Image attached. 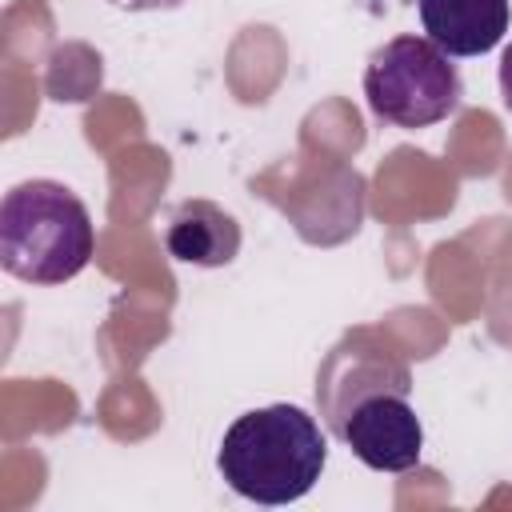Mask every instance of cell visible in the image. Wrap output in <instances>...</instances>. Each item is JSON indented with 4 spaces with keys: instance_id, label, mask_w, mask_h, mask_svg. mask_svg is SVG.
Instances as JSON below:
<instances>
[{
    "instance_id": "cell-8",
    "label": "cell",
    "mask_w": 512,
    "mask_h": 512,
    "mask_svg": "<svg viewBox=\"0 0 512 512\" xmlns=\"http://www.w3.org/2000/svg\"><path fill=\"white\" fill-rule=\"evenodd\" d=\"M108 4L112 8H124V12H172L184 0H108Z\"/></svg>"
},
{
    "instance_id": "cell-3",
    "label": "cell",
    "mask_w": 512,
    "mask_h": 512,
    "mask_svg": "<svg viewBox=\"0 0 512 512\" xmlns=\"http://www.w3.org/2000/svg\"><path fill=\"white\" fill-rule=\"evenodd\" d=\"M368 108L396 128H432L464 104V80L428 36H392L364 64Z\"/></svg>"
},
{
    "instance_id": "cell-6",
    "label": "cell",
    "mask_w": 512,
    "mask_h": 512,
    "mask_svg": "<svg viewBox=\"0 0 512 512\" xmlns=\"http://www.w3.org/2000/svg\"><path fill=\"white\" fill-rule=\"evenodd\" d=\"M240 244H244L240 220L228 208L200 200V196L180 200L164 228L168 256L180 264H192V268H224L240 256Z\"/></svg>"
},
{
    "instance_id": "cell-9",
    "label": "cell",
    "mask_w": 512,
    "mask_h": 512,
    "mask_svg": "<svg viewBox=\"0 0 512 512\" xmlns=\"http://www.w3.org/2000/svg\"><path fill=\"white\" fill-rule=\"evenodd\" d=\"M496 80H500V96H504V108L512 112V44L504 48V56H500V72H496Z\"/></svg>"
},
{
    "instance_id": "cell-1",
    "label": "cell",
    "mask_w": 512,
    "mask_h": 512,
    "mask_svg": "<svg viewBox=\"0 0 512 512\" xmlns=\"http://www.w3.org/2000/svg\"><path fill=\"white\" fill-rule=\"evenodd\" d=\"M328 464V436L296 404H268L236 416L220 440V480L256 504H292L308 496Z\"/></svg>"
},
{
    "instance_id": "cell-4",
    "label": "cell",
    "mask_w": 512,
    "mask_h": 512,
    "mask_svg": "<svg viewBox=\"0 0 512 512\" xmlns=\"http://www.w3.org/2000/svg\"><path fill=\"white\" fill-rule=\"evenodd\" d=\"M336 440H344L372 472H412L424 456V424L408 404V388H376L360 396L344 412Z\"/></svg>"
},
{
    "instance_id": "cell-5",
    "label": "cell",
    "mask_w": 512,
    "mask_h": 512,
    "mask_svg": "<svg viewBox=\"0 0 512 512\" xmlns=\"http://www.w3.org/2000/svg\"><path fill=\"white\" fill-rule=\"evenodd\" d=\"M376 388H408L412 392V376L408 368L392 356V352H380V348H348L340 344L328 364L320 368L316 376V404H320V416H324V428L336 436L344 412L376 392Z\"/></svg>"
},
{
    "instance_id": "cell-7",
    "label": "cell",
    "mask_w": 512,
    "mask_h": 512,
    "mask_svg": "<svg viewBox=\"0 0 512 512\" xmlns=\"http://www.w3.org/2000/svg\"><path fill=\"white\" fill-rule=\"evenodd\" d=\"M420 28L448 56H484L508 32V0H416Z\"/></svg>"
},
{
    "instance_id": "cell-2",
    "label": "cell",
    "mask_w": 512,
    "mask_h": 512,
    "mask_svg": "<svg viewBox=\"0 0 512 512\" xmlns=\"http://www.w3.org/2000/svg\"><path fill=\"white\" fill-rule=\"evenodd\" d=\"M96 228L60 180H24L0 200V264L24 284H64L88 268Z\"/></svg>"
}]
</instances>
